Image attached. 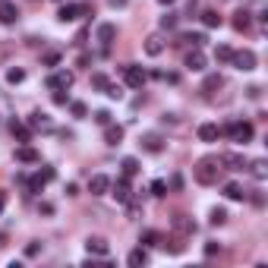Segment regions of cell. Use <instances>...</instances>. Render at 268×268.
<instances>
[{"label":"cell","instance_id":"obj_1","mask_svg":"<svg viewBox=\"0 0 268 268\" xmlns=\"http://www.w3.org/2000/svg\"><path fill=\"white\" fill-rule=\"evenodd\" d=\"M221 173H224V167H221L218 158H199L196 167H192V177H196L202 186H214L221 180Z\"/></svg>","mask_w":268,"mask_h":268},{"label":"cell","instance_id":"obj_2","mask_svg":"<svg viewBox=\"0 0 268 268\" xmlns=\"http://www.w3.org/2000/svg\"><path fill=\"white\" fill-rule=\"evenodd\" d=\"M79 16H92V6L89 3H63L60 13H57L60 22H73V19H79Z\"/></svg>","mask_w":268,"mask_h":268},{"label":"cell","instance_id":"obj_3","mask_svg":"<svg viewBox=\"0 0 268 268\" xmlns=\"http://www.w3.org/2000/svg\"><path fill=\"white\" fill-rule=\"evenodd\" d=\"M145 79H149V73H145L142 66H136V63H126L123 66V82L130 85V89H142Z\"/></svg>","mask_w":268,"mask_h":268},{"label":"cell","instance_id":"obj_4","mask_svg":"<svg viewBox=\"0 0 268 268\" xmlns=\"http://www.w3.org/2000/svg\"><path fill=\"white\" fill-rule=\"evenodd\" d=\"M227 136H230L233 139V142H249V139H252V123H246V120H237V123H227Z\"/></svg>","mask_w":268,"mask_h":268},{"label":"cell","instance_id":"obj_5","mask_svg":"<svg viewBox=\"0 0 268 268\" xmlns=\"http://www.w3.org/2000/svg\"><path fill=\"white\" fill-rule=\"evenodd\" d=\"M230 63L237 66V70H243V73H249V70H256V54H252L249 48H243V51H233V57H230Z\"/></svg>","mask_w":268,"mask_h":268},{"label":"cell","instance_id":"obj_6","mask_svg":"<svg viewBox=\"0 0 268 268\" xmlns=\"http://www.w3.org/2000/svg\"><path fill=\"white\" fill-rule=\"evenodd\" d=\"M173 233H177V237H192V233H196V221L190 218V214H173Z\"/></svg>","mask_w":268,"mask_h":268},{"label":"cell","instance_id":"obj_7","mask_svg":"<svg viewBox=\"0 0 268 268\" xmlns=\"http://www.w3.org/2000/svg\"><path fill=\"white\" fill-rule=\"evenodd\" d=\"M111 196L117 199L120 205H126L133 199V190H130V177H120L117 183H111Z\"/></svg>","mask_w":268,"mask_h":268},{"label":"cell","instance_id":"obj_8","mask_svg":"<svg viewBox=\"0 0 268 268\" xmlns=\"http://www.w3.org/2000/svg\"><path fill=\"white\" fill-rule=\"evenodd\" d=\"M73 73L70 70H60V73H54V76H48V89L51 92H60V89H73Z\"/></svg>","mask_w":268,"mask_h":268},{"label":"cell","instance_id":"obj_9","mask_svg":"<svg viewBox=\"0 0 268 268\" xmlns=\"http://www.w3.org/2000/svg\"><path fill=\"white\" fill-rule=\"evenodd\" d=\"M218 161H221V167H224V171H246V158L237 155V152H224Z\"/></svg>","mask_w":268,"mask_h":268},{"label":"cell","instance_id":"obj_10","mask_svg":"<svg viewBox=\"0 0 268 268\" xmlns=\"http://www.w3.org/2000/svg\"><path fill=\"white\" fill-rule=\"evenodd\" d=\"M183 66H186V70H192V73H202V70H205V54L199 51V48H192V51L183 57Z\"/></svg>","mask_w":268,"mask_h":268},{"label":"cell","instance_id":"obj_11","mask_svg":"<svg viewBox=\"0 0 268 268\" xmlns=\"http://www.w3.org/2000/svg\"><path fill=\"white\" fill-rule=\"evenodd\" d=\"M107 190H111V177H104V173H95V177L89 180V192L92 196H104Z\"/></svg>","mask_w":268,"mask_h":268},{"label":"cell","instance_id":"obj_12","mask_svg":"<svg viewBox=\"0 0 268 268\" xmlns=\"http://www.w3.org/2000/svg\"><path fill=\"white\" fill-rule=\"evenodd\" d=\"M85 249H89V256H107L111 246H107L104 237H89V240H85Z\"/></svg>","mask_w":268,"mask_h":268},{"label":"cell","instance_id":"obj_13","mask_svg":"<svg viewBox=\"0 0 268 268\" xmlns=\"http://www.w3.org/2000/svg\"><path fill=\"white\" fill-rule=\"evenodd\" d=\"M142 149L152 152V155H158V152L164 149V139H161V133H145V136H142Z\"/></svg>","mask_w":268,"mask_h":268},{"label":"cell","instance_id":"obj_14","mask_svg":"<svg viewBox=\"0 0 268 268\" xmlns=\"http://www.w3.org/2000/svg\"><path fill=\"white\" fill-rule=\"evenodd\" d=\"M114 38H117V25H114V22L98 25V41H101L104 48H111V44H114Z\"/></svg>","mask_w":268,"mask_h":268},{"label":"cell","instance_id":"obj_15","mask_svg":"<svg viewBox=\"0 0 268 268\" xmlns=\"http://www.w3.org/2000/svg\"><path fill=\"white\" fill-rule=\"evenodd\" d=\"M104 142H107V145H120V142H123V126L107 123V126H104Z\"/></svg>","mask_w":268,"mask_h":268},{"label":"cell","instance_id":"obj_16","mask_svg":"<svg viewBox=\"0 0 268 268\" xmlns=\"http://www.w3.org/2000/svg\"><path fill=\"white\" fill-rule=\"evenodd\" d=\"M161 51H164V38H161L158 32H155V35H149V38H145V54H149V57H158Z\"/></svg>","mask_w":268,"mask_h":268},{"label":"cell","instance_id":"obj_17","mask_svg":"<svg viewBox=\"0 0 268 268\" xmlns=\"http://www.w3.org/2000/svg\"><path fill=\"white\" fill-rule=\"evenodd\" d=\"M16 19H19V10L10 3V0H6V3H0V22H3V25H13Z\"/></svg>","mask_w":268,"mask_h":268},{"label":"cell","instance_id":"obj_18","mask_svg":"<svg viewBox=\"0 0 268 268\" xmlns=\"http://www.w3.org/2000/svg\"><path fill=\"white\" fill-rule=\"evenodd\" d=\"M218 136H221L218 123H202L199 126V139H202V142H218Z\"/></svg>","mask_w":268,"mask_h":268},{"label":"cell","instance_id":"obj_19","mask_svg":"<svg viewBox=\"0 0 268 268\" xmlns=\"http://www.w3.org/2000/svg\"><path fill=\"white\" fill-rule=\"evenodd\" d=\"M249 22H252V13L249 10H237V13H233V29H237V32H246V29H249Z\"/></svg>","mask_w":268,"mask_h":268},{"label":"cell","instance_id":"obj_20","mask_svg":"<svg viewBox=\"0 0 268 268\" xmlns=\"http://www.w3.org/2000/svg\"><path fill=\"white\" fill-rule=\"evenodd\" d=\"M29 126H32V130H51V117H48V114H41V111H35V114H32V117H29Z\"/></svg>","mask_w":268,"mask_h":268},{"label":"cell","instance_id":"obj_21","mask_svg":"<svg viewBox=\"0 0 268 268\" xmlns=\"http://www.w3.org/2000/svg\"><path fill=\"white\" fill-rule=\"evenodd\" d=\"M224 196L230 199V202H243L246 199V190L240 183H224Z\"/></svg>","mask_w":268,"mask_h":268},{"label":"cell","instance_id":"obj_22","mask_svg":"<svg viewBox=\"0 0 268 268\" xmlns=\"http://www.w3.org/2000/svg\"><path fill=\"white\" fill-rule=\"evenodd\" d=\"M16 161H22V164H38V152L35 149H29V145H22V149H16Z\"/></svg>","mask_w":268,"mask_h":268},{"label":"cell","instance_id":"obj_23","mask_svg":"<svg viewBox=\"0 0 268 268\" xmlns=\"http://www.w3.org/2000/svg\"><path fill=\"white\" fill-rule=\"evenodd\" d=\"M199 19H202V25H205V29H218V25L224 22L218 10H205V13H202V16H199Z\"/></svg>","mask_w":268,"mask_h":268},{"label":"cell","instance_id":"obj_24","mask_svg":"<svg viewBox=\"0 0 268 268\" xmlns=\"http://www.w3.org/2000/svg\"><path fill=\"white\" fill-rule=\"evenodd\" d=\"M246 167H249V173H252V177H256V180H265V177H268V164H265L262 158L249 161V164H246Z\"/></svg>","mask_w":268,"mask_h":268},{"label":"cell","instance_id":"obj_25","mask_svg":"<svg viewBox=\"0 0 268 268\" xmlns=\"http://www.w3.org/2000/svg\"><path fill=\"white\" fill-rule=\"evenodd\" d=\"M10 130H13V136H16L19 142H29V139H32V126H22L19 120H13V123H10Z\"/></svg>","mask_w":268,"mask_h":268},{"label":"cell","instance_id":"obj_26","mask_svg":"<svg viewBox=\"0 0 268 268\" xmlns=\"http://www.w3.org/2000/svg\"><path fill=\"white\" fill-rule=\"evenodd\" d=\"M120 171H123V177H136V173H139V161L136 158H123V161H120Z\"/></svg>","mask_w":268,"mask_h":268},{"label":"cell","instance_id":"obj_27","mask_svg":"<svg viewBox=\"0 0 268 268\" xmlns=\"http://www.w3.org/2000/svg\"><path fill=\"white\" fill-rule=\"evenodd\" d=\"M126 262H130L133 268H139V265H145V262H149V252H145L142 246H139V249H133L130 256H126Z\"/></svg>","mask_w":268,"mask_h":268},{"label":"cell","instance_id":"obj_28","mask_svg":"<svg viewBox=\"0 0 268 268\" xmlns=\"http://www.w3.org/2000/svg\"><path fill=\"white\" fill-rule=\"evenodd\" d=\"M180 41H183V44H192V48H202V44L209 41V38H205L202 32H186V35L180 38Z\"/></svg>","mask_w":268,"mask_h":268},{"label":"cell","instance_id":"obj_29","mask_svg":"<svg viewBox=\"0 0 268 268\" xmlns=\"http://www.w3.org/2000/svg\"><path fill=\"white\" fill-rule=\"evenodd\" d=\"M230 57H233V48H227V44H218V48H214V60H218V63H230Z\"/></svg>","mask_w":268,"mask_h":268},{"label":"cell","instance_id":"obj_30","mask_svg":"<svg viewBox=\"0 0 268 268\" xmlns=\"http://www.w3.org/2000/svg\"><path fill=\"white\" fill-rule=\"evenodd\" d=\"M221 85H224V79H221L218 73H211V76H209V79H205V82H202V92H205V95H209V92L221 89Z\"/></svg>","mask_w":268,"mask_h":268},{"label":"cell","instance_id":"obj_31","mask_svg":"<svg viewBox=\"0 0 268 268\" xmlns=\"http://www.w3.org/2000/svg\"><path fill=\"white\" fill-rule=\"evenodd\" d=\"M25 79V70H19V66H13V70H6V82L10 85H19Z\"/></svg>","mask_w":268,"mask_h":268},{"label":"cell","instance_id":"obj_32","mask_svg":"<svg viewBox=\"0 0 268 268\" xmlns=\"http://www.w3.org/2000/svg\"><path fill=\"white\" fill-rule=\"evenodd\" d=\"M158 240H161L158 230H145L142 237H139V243H142V246H158Z\"/></svg>","mask_w":268,"mask_h":268},{"label":"cell","instance_id":"obj_33","mask_svg":"<svg viewBox=\"0 0 268 268\" xmlns=\"http://www.w3.org/2000/svg\"><path fill=\"white\" fill-rule=\"evenodd\" d=\"M209 221H211L214 227H221V224H224V221H227V211H224V209H211V214H209Z\"/></svg>","mask_w":268,"mask_h":268},{"label":"cell","instance_id":"obj_34","mask_svg":"<svg viewBox=\"0 0 268 268\" xmlns=\"http://www.w3.org/2000/svg\"><path fill=\"white\" fill-rule=\"evenodd\" d=\"M70 111H73V117H79V120H82L85 114H89V107H85L82 101H70Z\"/></svg>","mask_w":268,"mask_h":268},{"label":"cell","instance_id":"obj_35","mask_svg":"<svg viewBox=\"0 0 268 268\" xmlns=\"http://www.w3.org/2000/svg\"><path fill=\"white\" fill-rule=\"evenodd\" d=\"M54 104H70V89H60V92H54Z\"/></svg>","mask_w":268,"mask_h":268},{"label":"cell","instance_id":"obj_36","mask_svg":"<svg viewBox=\"0 0 268 268\" xmlns=\"http://www.w3.org/2000/svg\"><path fill=\"white\" fill-rule=\"evenodd\" d=\"M161 29H177V13H167V16H161Z\"/></svg>","mask_w":268,"mask_h":268},{"label":"cell","instance_id":"obj_37","mask_svg":"<svg viewBox=\"0 0 268 268\" xmlns=\"http://www.w3.org/2000/svg\"><path fill=\"white\" fill-rule=\"evenodd\" d=\"M92 85H95V89H107V85H111V82H107V76H104V73H95V76H92Z\"/></svg>","mask_w":268,"mask_h":268},{"label":"cell","instance_id":"obj_38","mask_svg":"<svg viewBox=\"0 0 268 268\" xmlns=\"http://www.w3.org/2000/svg\"><path fill=\"white\" fill-rule=\"evenodd\" d=\"M41 63H44V66H57V63H60V54H57V51L44 54V57H41Z\"/></svg>","mask_w":268,"mask_h":268},{"label":"cell","instance_id":"obj_39","mask_svg":"<svg viewBox=\"0 0 268 268\" xmlns=\"http://www.w3.org/2000/svg\"><path fill=\"white\" fill-rule=\"evenodd\" d=\"M104 95H107V98H114V101H120V98H123V92H120V85H107Z\"/></svg>","mask_w":268,"mask_h":268},{"label":"cell","instance_id":"obj_40","mask_svg":"<svg viewBox=\"0 0 268 268\" xmlns=\"http://www.w3.org/2000/svg\"><path fill=\"white\" fill-rule=\"evenodd\" d=\"M246 196H249V202H252V205H259V209H262V205H265V196H262V192H259V190L246 192Z\"/></svg>","mask_w":268,"mask_h":268},{"label":"cell","instance_id":"obj_41","mask_svg":"<svg viewBox=\"0 0 268 268\" xmlns=\"http://www.w3.org/2000/svg\"><path fill=\"white\" fill-rule=\"evenodd\" d=\"M152 192H155V196H167V183L164 180H155V183H152Z\"/></svg>","mask_w":268,"mask_h":268},{"label":"cell","instance_id":"obj_42","mask_svg":"<svg viewBox=\"0 0 268 268\" xmlns=\"http://www.w3.org/2000/svg\"><path fill=\"white\" fill-rule=\"evenodd\" d=\"M95 123L107 126V123H111V111H95Z\"/></svg>","mask_w":268,"mask_h":268},{"label":"cell","instance_id":"obj_43","mask_svg":"<svg viewBox=\"0 0 268 268\" xmlns=\"http://www.w3.org/2000/svg\"><path fill=\"white\" fill-rule=\"evenodd\" d=\"M38 252H41V246H38V243H29V246H25V256H38Z\"/></svg>","mask_w":268,"mask_h":268},{"label":"cell","instance_id":"obj_44","mask_svg":"<svg viewBox=\"0 0 268 268\" xmlns=\"http://www.w3.org/2000/svg\"><path fill=\"white\" fill-rule=\"evenodd\" d=\"M214 252H221V243H209L205 246V256H214Z\"/></svg>","mask_w":268,"mask_h":268},{"label":"cell","instance_id":"obj_45","mask_svg":"<svg viewBox=\"0 0 268 268\" xmlns=\"http://www.w3.org/2000/svg\"><path fill=\"white\" fill-rule=\"evenodd\" d=\"M111 6L117 10V6H126V0H111Z\"/></svg>","mask_w":268,"mask_h":268},{"label":"cell","instance_id":"obj_46","mask_svg":"<svg viewBox=\"0 0 268 268\" xmlns=\"http://www.w3.org/2000/svg\"><path fill=\"white\" fill-rule=\"evenodd\" d=\"M158 3H161V6H171V3H177V0H158Z\"/></svg>","mask_w":268,"mask_h":268},{"label":"cell","instance_id":"obj_47","mask_svg":"<svg viewBox=\"0 0 268 268\" xmlns=\"http://www.w3.org/2000/svg\"><path fill=\"white\" fill-rule=\"evenodd\" d=\"M3 246H6V233H0V249H3Z\"/></svg>","mask_w":268,"mask_h":268},{"label":"cell","instance_id":"obj_48","mask_svg":"<svg viewBox=\"0 0 268 268\" xmlns=\"http://www.w3.org/2000/svg\"><path fill=\"white\" fill-rule=\"evenodd\" d=\"M3 205H6V196H3V192H0V211H3Z\"/></svg>","mask_w":268,"mask_h":268},{"label":"cell","instance_id":"obj_49","mask_svg":"<svg viewBox=\"0 0 268 268\" xmlns=\"http://www.w3.org/2000/svg\"><path fill=\"white\" fill-rule=\"evenodd\" d=\"M0 3H6V0H0Z\"/></svg>","mask_w":268,"mask_h":268},{"label":"cell","instance_id":"obj_50","mask_svg":"<svg viewBox=\"0 0 268 268\" xmlns=\"http://www.w3.org/2000/svg\"><path fill=\"white\" fill-rule=\"evenodd\" d=\"M57 3H60V0H57Z\"/></svg>","mask_w":268,"mask_h":268}]
</instances>
